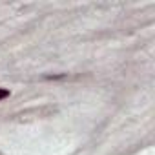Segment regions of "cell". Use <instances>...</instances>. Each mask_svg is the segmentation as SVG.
<instances>
[{"label": "cell", "instance_id": "6da1fadb", "mask_svg": "<svg viewBox=\"0 0 155 155\" xmlns=\"http://www.w3.org/2000/svg\"><path fill=\"white\" fill-rule=\"evenodd\" d=\"M9 97V90H4V88H0V101H4Z\"/></svg>", "mask_w": 155, "mask_h": 155}]
</instances>
